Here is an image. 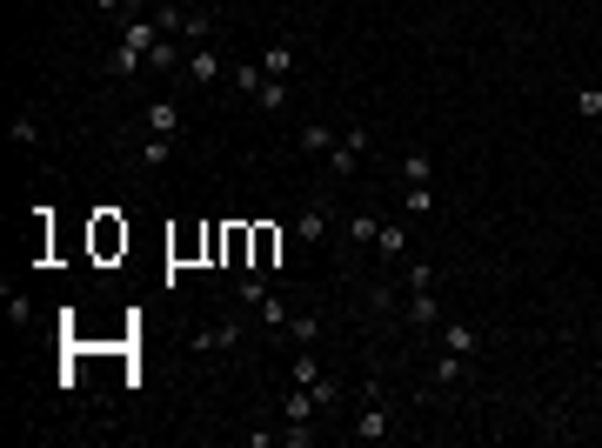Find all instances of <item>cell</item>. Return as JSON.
<instances>
[{
  "mask_svg": "<svg viewBox=\"0 0 602 448\" xmlns=\"http://www.w3.org/2000/svg\"><path fill=\"white\" fill-rule=\"evenodd\" d=\"M127 7H148V0H127Z\"/></svg>",
  "mask_w": 602,
  "mask_h": 448,
  "instance_id": "obj_33",
  "label": "cell"
},
{
  "mask_svg": "<svg viewBox=\"0 0 602 448\" xmlns=\"http://www.w3.org/2000/svg\"><path fill=\"white\" fill-rule=\"evenodd\" d=\"M174 60H188V54H174V34H161V41L148 47V67L154 74H174Z\"/></svg>",
  "mask_w": 602,
  "mask_h": 448,
  "instance_id": "obj_17",
  "label": "cell"
},
{
  "mask_svg": "<svg viewBox=\"0 0 602 448\" xmlns=\"http://www.w3.org/2000/svg\"><path fill=\"white\" fill-rule=\"evenodd\" d=\"M402 181H436V161H428V148H408V154H402Z\"/></svg>",
  "mask_w": 602,
  "mask_h": 448,
  "instance_id": "obj_18",
  "label": "cell"
},
{
  "mask_svg": "<svg viewBox=\"0 0 602 448\" xmlns=\"http://www.w3.org/2000/svg\"><path fill=\"white\" fill-rule=\"evenodd\" d=\"M255 101H261V107H288V81H268V88H261Z\"/></svg>",
  "mask_w": 602,
  "mask_h": 448,
  "instance_id": "obj_30",
  "label": "cell"
},
{
  "mask_svg": "<svg viewBox=\"0 0 602 448\" xmlns=\"http://www.w3.org/2000/svg\"><path fill=\"white\" fill-rule=\"evenodd\" d=\"M348 435H355V442H382V435H389V408H382V395H368V408L355 415Z\"/></svg>",
  "mask_w": 602,
  "mask_h": 448,
  "instance_id": "obj_4",
  "label": "cell"
},
{
  "mask_svg": "<svg viewBox=\"0 0 602 448\" xmlns=\"http://www.w3.org/2000/svg\"><path fill=\"white\" fill-rule=\"evenodd\" d=\"M375 254H382V261H408V228H402V221H382Z\"/></svg>",
  "mask_w": 602,
  "mask_h": 448,
  "instance_id": "obj_8",
  "label": "cell"
},
{
  "mask_svg": "<svg viewBox=\"0 0 602 448\" xmlns=\"http://www.w3.org/2000/svg\"><path fill=\"white\" fill-rule=\"evenodd\" d=\"M375 235H382L375 214H348V241H368V248H375Z\"/></svg>",
  "mask_w": 602,
  "mask_h": 448,
  "instance_id": "obj_24",
  "label": "cell"
},
{
  "mask_svg": "<svg viewBox=\"0 0 602 448\" xmlns=\"http://www.w3.org/2000/svg\"><path fill=\"white\" fill-rule=\"evenodd\" d=\"M288 335H295L301 348H315L321 342V314H288Z\"/></svg>",
  "mask_w": 602,
  "mask_h": 448,
  "instance_id": "obj_20",
  "label": "cell"
},
{
  "mask_svg": "<svg viewBox=\"0 0 602 448\" xmlns=\"http://www.w3.org/2000/svg\"><path fill=\"white\" fill-rule=\"evenodd\" d=\"M402 274H408V288H436V268H428V261H415V254L402 261Z\"/></svg>",
  "mask_w": 602,
  "mask_h": 448,
  "instance_id": "obj_26",
  "label": "cell"
},
{
  "mask_svg": "<svg viewBox=\"0 0 602 448\" xmlns=\"http://www.w3.org/2000/svg\"><path fill=\"white\" fill-rule=\"evenodd\" d=\"M575 114H583V120H602V94L583 88V94H575Z\"/></svg>",
  "mask_w": 602,
  "mask_h": 448,
  "instance_id": "obj_28",
  "label": "cell"
},
{
  "mask_svg": "<svg viewBox=\"0 0 602 448\" xmlns=\"http://www.w3.org/2000/svg\"><path fill=\"white\" fill-rule=\"evenodd\" d=\"M235 88L241 94H261V88H268V67H261V60H241V67H235Z\"/></svg>",
  "mask_w": 602,
  "mask_h": 448,
  "instance_id": "obj_21",
  "label": "cell"
},
{
  "mask_svg": "<svg viewBox=\"0 0 602 448\" xmlns=\"http://www.w3.org/2000/svg\"><path fill=\"white\" fill-rule=\"evenodd\" d=\"M361 154H368V127L355 120V127H348V135L328 148V167H335V174H355V167H361Z\"/></svg>",
  "mask_w": 602,
  "mask_h": 448,
  "instance_id": "obj_2",
  "label": "cell"
},
{
  "mask_svg": "<svg viewBox=\"0 0 602 448\" xmlns=\"http://www.w3.org/2000/svg\"><path fill=\"white\" fill-rule=\"evenodd\" d=\"M181 7H208V0H181Z\"/></svg>",
  "mask_w": 602,
  "mask_h": 448,
  "instance_id": "obj_32",
  "label": "cell"
},
{
  "mask_svg": "<svg viewBox=\"0 0 602 448\" xmlns=\"http://www.w3.org/2000/svg\"><path fill=\"white\" fill-rule=\"evenodd\" d=\"M261 67H268V81H288V74H295V47H268Z\"/></svg>",
  "mask_w": 602,
  "mask_h": 448,
  "instance_id": "obj_22",
  "label": "cell"
},
{
  "mask_svg": "<svg viewBox=\"0 0 602 448\" xmlns=\"http://www.w3.org/2000/svg\"><path fill=\"white\" fill-rule=\"evenodd\" d=\"M148 135H167V141L181 135V107L174 101H148Z\"/></svg>",
  "mask_w": 602,
  "mask_h": 448,
  "instance_id": "obj_10",
  "label": "cell"
},
{
  "mask_svg": "<svg viewBox=\"0 0 602 448\" xmlns=\"http://www.w3.org/2000/svg\"><path fill=\"white\" fill-rule=\"evenodd\" d=\"M241 342V328H235V321H228V328H201L195 335V348H201V355H214V348H235Z\"/></svg>",
  "mask_w": 602,
  "mask_h": 448,
  "instance_id": "obj_19",
  "label": "cell"
},
{
  "mask_svg": "<svg viewBox=\"0 0 602 448\" xmlns=\"http://www.w3.org/2000/svg\"><path fill=\"white\" fill-rule=\"evenodd\" d=\"M315 395H308V389H295V395H288V402H282V415H288V429H308V415H315Z\"/></svg>",
  "mask_w": 602,
  "mask_h": 448,
  "instance_id": "obj_15",
  "label": "cell"
},
{
  "mask_svg": "<svg viewBox=\"0 0 602 448\" xmlns=\"http://www.w3.org/2000/svg\"><path fill=\"white\" fill-rule=\"evenodd\" d=\"M255 308H261V321H274V328H288V301L274 295V288H268V295L255 301Z\"/></svg>",
  "mask_w": 602,
  "mask_h": 448,
  "instance_id": "obj_25",
  "label": "cell"
},
{
  "mask_svg": "<svg viewBox=\"0 0 602 448\" xmlns=\"http://www.w3.org/2000/svg\"><path fill=\"white\" fill-rule=\"evenodd\" d=\"M335 148V127L328 120H308V127H301V154H328Z\"/></svg>",
  "mask_w": 602,
  "mask_h": 448,
  "instance_id": "obj_16",
  "label": "cell"
},
{
  "mask_svg": "<svg viewBox=\"0 0 602 448\" xmlns=\"http://www.w3.org/2000/svg\"><path fill=\"white\" fill-rule=\"evenodd\" d=\"M402 314H408V321H421V328H428V321H442V301H436V288H408Z\"/></svg>",
  "mask_w": 602,
  "mask_h": 448,
  "instance_id": "obj_6",
  "label": "cell"
},
{
  "mask_svg": "<svg viewBox=\"0 0 602 448\" xmlns=\"http://www.w3.org/2000/svg\"><path fill=\"white\" fill-rule=\"evenodd\" d=\"M181 74L195 81V88H214V81H221V54H214V47H195V54L181 60Z\"/></svg>",
  "mask_w": 602,
  "mask_h": 448,
  "instance_id": "obj_3",
  "label": "cell"
},
{
  "mask_svg": "<svg viewBox=\"0 0 602 448\" xmlns=\"http://www.w3.org/2000/svg\"><path fill=\"white\" fill-rule=\"evenodd\" d=\"M94 7H101V14H127V0H94Z\"/></svg>",
  "mask_w": 602,
  "mask_h": 448,
  "instance_id": "obj_31",
  "label": "cell"
},
{
  "mask_svg": "<svg viewBox=\"0 0 602 448\" xmlns=\"http://www.w3.org/2000/svg\"><path fill=\"white\" fill-rule=\"evenodd\" d=\"M141 67H148V54H141V47H127V41H120L114 54H107V74H120V81H127V74H141Z\"/></svg>",
  "mask_w": 602,
  "mask_h": 448,
  "instance_id": "obj_12",
  "label": "cell"
},
{
  "mask_svg": "<svg viewBox=\"0 0 602 448\" xmlns=\"http://www.w3.org/2000/svg\"><path fill=\"white\" fill-rule=\"evenodd\" d=\"M274 254H282V228H274V221H255V261H248V268L274 274Z\"/></svg>",
  "mask_w": 602,
  "mask_h": 448,
  "instance_id": "obj_5",
  "label": "cell"
},
{
  "mask_svg": "<svg viewBox=\"0 0 602 448\" xmlns=\"http://www.w3.org/2000/svg\"><path fill=\"white\" fill-rule=\"evenodd\" d=\"M402 214H436V181H408Z\"/></svg>",
  "mask_w": 602,
  "mask_h": 448,
  "instance_id": "obj_13",
  "label": "cell"
},
{
  "mask_svg": "<svg viewBox=\"0 0 602 448\" xmlns=\"http://www.w3.org/2000/svg\"><path fill=\"white\" fill-rule=\"evenodd\" d=\"M436 382H442V389H455V382H462V355H442V368H436Z\"/></svg>",
  "mask_w": 602,
  "mask_h": 448,
  "instance_id": "obj_29",
  "label": "cell"
},
{
  "mask_svg": "<svg viewBox=\"0 0 602 448\" xmlns=\"http://www.w3.org/2000/svg\"><path fill=\"white\" fill-rule=\"evenodd\" d=\"M7 135H14V148H41V120H34V114H14Z\"/></svg>",
  "mask_w": 602,
  "mask_h": 448,
  "instance_id": "obj_23",
  "label": "cell"
},
{
  "mask_svg": "<svg viewBox=\"0 0 602 448\" xmlns=\"http://www.w3.org/2000/svg\"><path fill=\"white\" fill-rule=\"evenodd\" d=\"M442 348H449V355H475V348H482V335L475 328H468V321H442Z\"/></svg>",
  "mask_w": 602,
  "mask_h": 448,
  "instance_id": "obj_7",
  "label": "cell"
},
{
  "mask_svg": "<svg viewBox=\"0 0 602 448\" xmlns=\"http://www.w3.org/2000/svg\"><path fill=\"white\" fill-rule=\"evenodd\" d=\"M288 375H295V389H308L321 408H335V382L321 375V361H315V348H301L295 361H288Z\"/></svg>",
  "mask_w": 602,
  "mask_h": 448,
  "instance_id": "obj_1",
  "label": "cell"
},
{
  "mask_svg": "<svg viewBox=\"0 0 602 448\" xmlns=\"http://www.w3.org/2000/svg\"><path fill=\"white\" fill-rule=\"evenodd\" d=\"M161 34H167L161 20H127V27H120V41H127V47H141V54H148V47L161 41Z\"/></svg>",
  "mask_w": 602,
  "mask_h": 448,
  "instance_id": "obj_14",
  "label": "cell"
},
{
  "mask_svg": "<svg viewBox=\"0 0 602 448\" xmlns=\"http://www.w3.org/2000/svg\"><path fill=\"white\" fill-rule=\"evenodd\" d=\"M141 161L161 167V161H167V135H148V141H141Z\"/></svg>",
  "mask_w": 602,
  "mask_h": 448,
  "instance_id": "obj_27",
  "label": "cell"
},
{
  "mask_svg": "<svg viewBox=\"0 0 602 448\" xmlns=\"http://www.w3.org/2000/svg\"><path fill=\"white\" fill-rule=\"evenodd\" d=\"M114 248H127V228H120L114 214H101V221H94V254H114Z\"/></svg>",
  "mask_w": 602,
  "mask_h": 448,
  "instance_id": "obj_11",
  "label": "cell"
},
{
  "mask_svg": "<svg viewBox=\"0 0 602 448\" xmlns=\"http://www.w3.org/2000/svg\"><path fill=\"white\" fill-rule=\"evenodd\" d=\"M295 241L321 248V241H328V214H321V208H301V214H295Z\"/></svg>",
  "mask_w": 602,
  "mask_h": 448,
  "instance_id": "obj_9",
  "label": "cell"
}]
</instances>
